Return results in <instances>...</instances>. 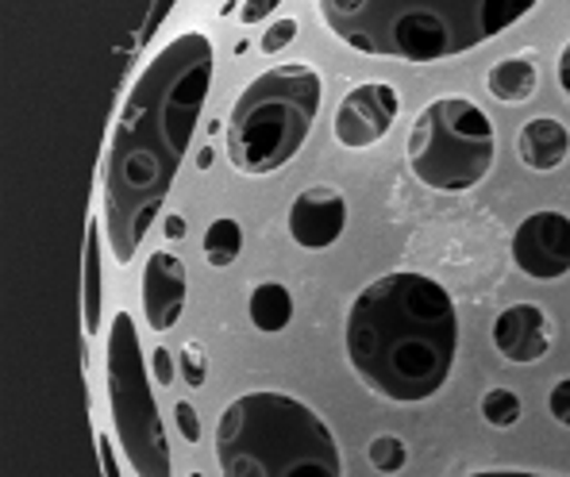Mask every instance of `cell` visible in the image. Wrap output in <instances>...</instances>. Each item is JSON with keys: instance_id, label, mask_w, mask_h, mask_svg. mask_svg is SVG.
<instances>
[{"instance_id": "1", "label": "cell", "mask_w": 570, "mask_h": 477, "mask_svg": "<svg viewBox=\"0 0 570 477\" xmlns=\"http://www.w3.org/2000/svg\"><path fill=\"white\" fill-rule=\"evenodd\" d=\"M208 86L213 43L200 31H181L150 58L124 100L105 166V228L116 262H131L158 220L197 136Z\"/></svg>"}, {"instance_id": "2", "label": "cell", "mask_w": 570, "mask_h": 477, "mask_svg": "<svg viewBox=\"0 0 570 477\" xmlns=\"http://www.w3.org/2000/svg\"><path fill=\"white\" fill-rule=\"evenodd\" d=\"M459 350V312L440 281L413 270L371 281L347 312V358L355 374L397 405L443 389Z\"/></svg>"}, {"instance_id": "3", "label": "cell", "mask_w": 570, "mask_h": 477, "mask_svg": "<svg viewBox=\"0 0 570 477\" xmlns=\"http://www.w3.org/2000/svg\"><path fill=\"white\" fill-rule=\"evenodd\" d=\"M532 8V0H324L321 16L358 54L440 62L501 36Z\"/></svg>"}, {"instance_id": "4", "label": "cell", "mask_w": 570, "mask_h": 477, "mask_svg": "<svg viewBox=\"0 0 570 477\" xmlns=\"http://www.w3.org/2000/svg\"><path fill=\"white\" fill-rule=\"evenodd\" d=\"M216 455L228 477H340L343 458L328 424L285 392L232 400L216 428Z\"/></svg>"}, {"instance_id": "5", "label": "cell", "mask_w": 570, "mask_h": 477, "mask_svg": "<svg viewBox=\"0 0 570 477\" xmlns=\"http://www.w3.org/2000/svg\"><path fill=\"white\" fill-rule=\"evenodd\" d=\"M321 73L313 66H274L258 73L232 108L228 158L239 173L263 178L282 170L305 147L321 112Z\"/></svg>"}, {"instance_id": "6", "label": "cell", "mask_w": 570, "mask_h": 477, "mask_svg": "<svg viewBox=\"0 0 570 477\" xmlns=\"http://www.w3.org/2000/svg\"><path fill=\"white\" fill-rule=\"evenodd\" d=\"M493 155L498 136L490 116L466 97H440L424 105L409 131V166L428 189H474L490 173Z\"/></svg>"}, {"instance_id": "7", "label": "cell", "mask_w": 570, "mask_h": 477, "mask_svg": "<svg viewBox=\"0 0 570 477\" xmlns=\"http://www.w3.org/2000/svg\"><path fill=\"white\" fill-rule=\"evenodd\" d=\"M108 392H112L116 435L128 450L131 470L142 477H166L170 474V447H166L158 405L147 385L139 335L128 312L116 316L112 339H108Z\"/></svg>"}, {"instance_id": "8", "label": "cell", "mask_w": 570, "mask_h": 477, "mask_svg": "<svg viewBox=\"0 0 570 477\" xmlns=\"http://www.w3.org/2000/svg\"><path fill=\"white\" fill-rule=\"evenodd\" d=\"M513 262L535 281H556L570 274V216L532 212L513 236Z\"/></svg>"}, {"instance_id": "9", "label": "cell", "mask_w": 570, "mask_h": 477, "mask_svg": "<svg viewBox=\"0 0 570 477\" xmlns=\"http://www.w3.org/2000/svg\"><path fill=\"white\" fill-rule=\"evenodd\" d=\"M397 112H401V97L393 86H385V81L355 86L343 97L340 112H335V139L351 150L374 147L393 128Z\"/></svg>"}, {"instance_id": "10", "label": "cell", "mask_w": 570, "mask_h": 477, "mask_svg": "<svg viewBox=\"0 0 570 477\" xmlns=\"http://www.w3.org/2000/svg\"><path fill=\"white\" fill-rule=\"evenodd\" d=\"M347 228V197L340 189L313 186L289 208V236L305 250H324Z\"/></svg>"}, {"instance_id": "11", "label": "cell", "mask_w": 570, "mask_h": 477, "mask_svg": "<svg viewBox=\"0 0 570 477\" xmlns=\"http://www.w3.org/2000/svg\"><path fill=\"white\" fill-rule=\"evenodd\" d=\"M181 308H186V262L170 250H158L142 270V312L155 331H170L181 320Z\"/></svg>"}, {"instance_id": "12", "label": "cell", "mask_w": 570, "mask_h": 477, "mask_svg": "<svg viewBox=\"0 0 570 477\" xmlns=\"http://www.w3.org/2000/svg\"><path fill=\"white\" fill-rule=\"evenodd\" d=\"M493 347L509 362H540L551 350V328L543 308L535 305H513L493 320Z\"/></svg>"}, {"instance_id": "13", "label": "cell", "mask_w": 570, "mask_h": 477, "mask_svg": "<svg viewBox=\"0 0 570 477\" xmlns=\"http://www.w3.org/2000/svg\"><path fill=\"white\" fill-rule=\"evenodd\" d=\"M567 150H570V131L559 120H551V116L528 120L521 136H517V155H521L528 170H540V173L559 170L567 162Z\"/></svg>"}, {"instance_id": "14", "label": "cell", "mask_w": 570, "mask_h": 477, "mask_svg": "<svg viewBox=\"0 0 570 477\" xmlns=\"http://www.w3.org/2000/svg\"><path fill=\"white\" fill-rule=\"evenodd\" d=\"M247 312H250V324H255L258 331H266V335L285 331V328H289V320H293L289 289L278 286V281H266V286H258L255 292H250Z\"/></svg>"}, {"instance_id": "15", "label": "cell", "mask_w": 570, "mask_h": 477, "mask_svg": "<svg viewBox=\"0 0 570 477\" xmlns=\"http://www.w3.org/2000/svg\"><path fill=\"white\" fill-rule=\"evenodd\" d=\"M535 81H540V73H535L532 58H505V62H498L490 70L485 86H490V93L498 100H505V105H521V100L535 93Z\"/></svg>"}, {"instance_id": "16", "label": "cell", "mask_w": 570, "mask_h": 477, "mask_svg": "<svg viewBox=\"0 0 570 477\" xmlns=\"http://www.w3.org/2000/svg\"><path fill=\"white\" fill-rule=\"evenodd\" d=\"M243 255V228L239 220H232V216H220V220L208 223L205 231V258L213 270H228L232 262Z\"/></svg>"}, {"instance_id": "17", "label": "cell", "mask_w": 570, "mask_h": 477, "mask_svg": "<svg viewBox=\"0 0 570 477\" xmlns=\"http://www.w3.org/2000/svg\"><path fill=\"white\" fill-rule=\"evenodd\" d=\"M482 416L490 428H513L521 420V397L509 389H490L482 397Z\"/></svg>"}, {"instance_id": "18", "label": "cell", "mask_w": 570, "mask_h": 477, "mask_svg": "<svg viewBox=\"0 0 570 477\" xmlns=\"http://www.w3.org/2000/svg\"><path fill=\"white\" fill-rule=\"evenodd\" d=\"M371 466L374 470H382V474H397L401 466H405V443L397 439V435H379V439L371 443Z\"/></svg>"}, {"instance_id": "19", "label": "cell", "mask_w": 570, "mask_h": 477, "mask_svg": "<svg viewBox=\"0 0 570 477\" xmlns=\"http://www.w3.org/2000/svg\"><path fill=\"white\" fill-rule=\"evenodd\" d=\"M205 374H208L205 350H200L197 342L181 347V378H186V381L193 385V389H200V385H205Z\"/></svg>"}, {"instance_id": "20", "label": "cell", "mask_w": 570, "mask_h": 477, "mask_svg": "<svg viewBox=\"0 0 570 477\" xmlns=\"http://www.w3.org/2000/svg\"><path fill=\"white\" fill-rule=\"evenodd\" d=\"M293 39H297V20H278V23H271V28H266V36H263V47L266 54H278V50H285L293 43Z\"/></svg>"}, {"instance_id": "21", "label": "cell", "mask_w": 570, "mask_h": 477, "mask_svg": "<svg viewBox=\"0 0 570 477\" xmlns=\"http://www.w3.org/2000/svg\"><path fill=\"white\" fill-rule=\"evenodd\" d=\"M174 420H178L181 439L200 443V420H197V408H193L189 400H178V408H174Z\"/></svg>"}, {"instance_id": "22", "label": "cell", "mask_w": 570, "mask_h": 477, "mask_svg": "<svg viewBox=\"0 0 570 477\" xmlns=\"http://www.w3.org/2000/svg\"><path fill=\"white\" fill-rule=\"evenodd\" d=\"M548 408H551V416H556L563 428H570V378H563L551 389V397H548Z\"/></svg>"}, {"instance_id": "23", "label": "cell", "mask_w": 570, "mask_h": 477, "mask_svg": "<svg viewBox=\"0 0 570 477\" xmlns=\"http://www.w3.org/2000/svg\"><path fill=\"white\" fill-rule=\"evenodd\" d=\"M150 370H155L158 385H174V355H170V350H166V347L150 350Z\"/></svg>"}, {"instance_id": "24", "label": "cell", "mask_w": 570, "mask_h": 477, "mask_svg": "<svg viewBox=\"0 0 570 477\" xmlns=\"http://www.w3.org/2000/svg\"><path fill=\"white\" fill-rule=\"evenodd\" d=\"M274 8H278V0H255V4H243V20L258 23V20H266V16H274Z\"/></svg>"}, {"instance_id": "25", "label": "cell", "mask_w": 570, "mask_h": 477, "mask_svg": "<svg viewBox=\"0 0 570 477\" xmlns=\"http://www.w3.org/2000/svg\"><path fill=\"white\" fill-rule=\"evenodd\" d=\"M559 86H563V93L570 97V43L563 47V54H559Z\"/></svg>"}, {"instance_id": "26", "label": "cell", "mask_w": 570, "mask_h": 477, "mask_svg": "<svg viewBox=\"0 0 570 477\" xmlns=\"http://www.w3.org/2000/svg\"><path fill=\"white\" fill-rule=\"evenodd\" d=\"M186 236V220L181 216H166V239H181Z\"/></svg>"}, {"instance_id": "27", "label": "cell", "mask_w": 570, "mask_h": 477, "mask_svg": "<svg viewBox=\"0 0 570 477\" xmlns=\"http://www.w3.org/2000/svg\"><path fill=\"white\" fill-rule=\"evenodd\" d=\"M213 147H205V150H200V155H197V166H200V170H208V166H213Z\"/></svg>"}]
</instances>
